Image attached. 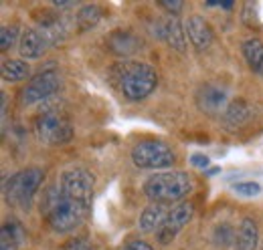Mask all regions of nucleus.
<instances>
[{"label":"nucleus","mask_w":263,"mask_h":250,"mask_svg":"<svg viewBox=\"0 0 263 250\" xmlns=\"http://www.w3.org/2000/svg\"><path fill=\"white\" fill-rule=\"evenodd\" d=\"M43 178H45V174L39 168H27V170L16 172L4 184V198H6V202L16 206V208L27 210L31 206V202H33L36 190L43 184Z\"/></svg>","instance_id":"7ed1b4c3"},{"label":"nucleus","mask_w":263,"mask_h":250,"mask_svg":"<svg viewBox=\"0 0 263 250\" xmlns=\"http://www.w3.org/2000/svg\"><path fill=\"white\" fill-rule=\"evenodd\" d=\"M99 18H101V8H99L98 4H87V6H83V8L79 10V14H77L79 31H89V29H93L99 23Z\"/></svg>","instance_id":"6ab92c4d"},{"label":"nucleus","mask_w":263,"mask_h":250,"mask_svg":"<svg viewBox=\"0 0 263 250\" xmlns=\"http://www.w3.org/2000/svg\"><path fill=\"white\" fill-rule=\"evenodd\" d=\"M186 34H189V40L193 43V47L197 51L209 49L211 43H213V29H211V25L202 16H198V14H193L186 20Z\"/></svg>","instance_id":"9b49d317"},{"label":"nucleus","mask_w":263,"mask_h":250,"mask_svg":"<svg viewBox=\"0 0 263 250\" xmlns=\"http://www.w3.org/2000/svg\"><path fill=\"white\" fill-rule=\"evenodd\" d=\"M132 159L142 170H164V168L174 165L176 154L164 141L146 139V141L136 143V148L132 150Z\"/></svg>","instance_id":"39448f33"},{"label":"nucleus","mask_w":263,"mask_h":250,"mask_svg":"<svg viewBox=\"0 0 263 250\" xmlns=\"http://www.w3.org/2000/svg\"><path fill=\"white\" fill-rule=\"evenodd\" d=\"M223 8H233V0H223V2H219Z\"/></svg>","instance_id":"cd10ccee"},{"label":"nucleus","mask_w":263,"mask_h":250,"mask_svg":"<svg viewBox=\"0 0 263 250\" xmlns=\"http://www.w3.org/2000/svg\"><path fill=\"white\" fill-rule=\"evenodd\" d=\"M162 36L168 40V45H170L174 51L184 53L186 40H184V32H182V27H180V20H178V18L172 16V18L166 23L164 31H162Z\"/></svg>","instance_id":"a211bd4d"},{"label":"nucleus","mask_w":263,"mask_h":250,"mask_svg":"<svg viewBox=\"0 0 263 250\" xmlns=\"http://www.w3.org/2000/svg\"><path fill=\"white\" fill-rule=\"evenodd\" d=\"M16 38H18V29L16 27H2V31H0V49L2 51L12 49Z\"/></svg>","instance_id":"4be33fe9"},{"label":"nucleus","mask_w":263,"mask_h":250,"mask_svg":"<svg viewBox=\"0 0 263 250\" xmlns=\"http://www.w3.org/2000/svg\"><path fill=\"white\" fill-rule=\"evenodd\" d=\"M122 250H154V248L148 242H144V240H130Z\"/></svg>","instance_id":"a878e982"},{"label":"nucleus","mask_w":263,"mask_h":250,"mask_svg":"<svg viewBox=\"0 0 263 250\" xmlns=\"http://www.w3.org/2000/svg\"><path fill=\"white\" fill-rule=\"evenodd\" d=\"M34 133L39 141L47 145H61L73 137V127L57 111H45L34 121Z\"/></svg>","instance_id":"423d86ee"},{"label":"nucleus","mask_w":263,"mask_h":250,"mask_svg":"<svg viewBox=\"0 0 263 250\" xmlns=\"http://www.w3.org/2000/svg\"><path fill=\"white\" fill-rule=\"evenodd\" d=\"M195 187L193 178L186 172L180 170H168L154 174L146 180L144 184V194L152 204H174L182 202Z\"/></svg>","instance_id":"f03ea898"},{"label":"nucleus","mask_w":263,"mask_h":250,"mask_svg":"<svg viewBox=\"0 0 263 250\" xmlns=\"http://www.w3.org/2000/svg\"><path fill=\"white\" fill-rule=\"evenodd\" d=\"M197 105L204 113H219L227 105V91L217 85H204L198 89Z\"/></svg>","instance_id":"9d476101"},{"label":"nucleus","mask_w":263,"mask_h":250,"mask_svg":"<svg viewBox=\"0 0 263 250\" xmlns=\"http://www.w3.org/2000/svg\"><path fill=\"white\" fill-rule=\"evenodd\" d=\"M215 174H219V168H213V170H209V176H215Z\"/></svg>","instance_id":"c85d7f7f"},{"label":"nucleus","mask_w":263,"mask_h":250,"mask_svg":"<svg viewBox=\"0 0 263 250\" xmlns=\"http://www.w3.org/2000/svg\"><path fill=\"white\" fill-rule=\"evenodd\" d=\"M61 192L73 198L79 200L83 204H91V196H93V176L83 170V168H71L63 172L61 176Z\"/></svg>","instance_id":"0eeeda50"},{"label":"nucleus","mask_w":263,"mask_h":250,"mask_svg":"<svg viewBox=\"0 0 263 250\" xmlns=\"http://www.w3.org/2000/svg\"><path fill=\"white\" fill-rule=\"evenodd\" d=\"M57 89H59V75L55 71H43V73L34 75L31 83L21 91V103L23 105H33L39 101H45Z\"/></svg>","instance_id":"6e6552de"},{"label":"nucleus","mask_w":263,"mask_h":250,"mask_svg":"<svg viewBox=\"0 0 263 250\" xmlns=\"http://www.w3.org/2000/svg\"><path fill=\"white\" fill-rule=\"evenodd\" d=\"M247 105L245 103H231L229 105V109L225 111V119L229 121V123H233V125H237V123H241L245 117H247Z\"/></svg>","instance_id":"412c9836"},{"label":"nucleus","mask_w":263,"mask_h":250,"mask_svg":"<svg viewBox=\"0 0 263 250\" xmlns=\"http://www.w3.org/2000/svg\"><path fill=\"white\" fill-rule=\"evenodd\" d=\"M233 190H235L237 194H241V196L251 198V196H257V194L261 192V186H259L257 182H239V184L233 186Z\"/></svg>","instance_id":"5701e85b"},{"label":"nucleus","mask_w":263,"mask_h":250,"mask_svg":"<svg viewBox=\"0 0 263 250\" xmlns=\"http://www.w3.org/2000/svg\"><path fill=\"white\" fill-rule=\"evenodd\" d=\"M193 214H195V206L191 202H180L178 206H174L166 218L164 226L156 232V240L160 244H170L178 236V232L193 220Z\"/></svg>","instance_id":"1a4fd4ad"},{"label":"nucleus","mask_w":263,"mask_h":250,"mask_svg":"<svg viewBox=\"0 0 263 250\" xmlns=\"http://www.w3.org/2000/svg\"><path fill=\"white\" fill-rule=\"evenodd\" d=\"M31 75L29 62L23 59H10L2 62V79L4 81H25Z\"/></svg>","instance_id":"f3484780"},{"label":"nucleus","mask_w":263,"mask_h":250,"mask_svg":"<svg viewBox=\"0 0 263 250\" xmlns=\"http://www.w3.org/2000/svg\"><path fill=\"white\" fill-rule=\"evenodd\" d=\"M23 240H25V234H23V228L18 224L10 222V224H4L2 226V232H0V250H18Z\"/></svg>","instance_id":"dca6fc26"},{"label":"nucleus","mask_w":263,"mask_h":250,"mask_svg":"<svg viewBox=\"0 0 263 250\" xmlns=\"http://www.w3.org/2000/svg\"><path fill=\"white\" fill-rule=\"evenodd\" d=\"M259 242V230L255 220L243 218L237 230V238H235V250H255Z\"/></svg>","instance_id":"ddd939ff"},{"label":"nucleus","mask_w":263,"mask_h":250,"mask_svg":"<svg viewBox=\"0 0 263 250\" xmlns=\"http://www.w3.org/2000/svg\"><path fill=\"white\" fill-rule=\"evenodd\" d=\"M241 51H243V57H245L247 65L251 67V71L263 73V40L261 38H257V36L247 38V40L243 43Z\"/></svg>","instance_id":"2eb2a0df"},{"label":"nucleus","mask_w":263,"mask_h":250,"mask_svg":"<svg viewBox=\"0 0 263 250\" xmlns=\"http://www.w3.org/2000/svg\"><path fill=\"white\" fill-rule=\"evenodd\" d=\"M235 238H237V230L231 226V224H219L213 232V242L215 246H231L235 244Z\"/></svg>","instance_id":"aec40b11"},{"label":"nucleus","mask_w":263,"mask_h":250,"mask_svg":"<svg viewBox=\"0 0 263 250\" xmlns=\"http://www.w3.org/2000/svg\"><path fill=\"white\" fill-rule=\"evenodd\" d=\"M122 93L130 101H142L152 93L158 85L156 71L146 62L130 65L122 75Z\"/></svg>","instance_id":"20e7f679"},{"label":"nucleus","mask_w":263,"mask_h":250,"mask_svg":"<svg viewBox=\"0 0 263 250\" xmlns=\"http://www.w3.org/2000/svg\"><path fill=\"white\" fill-rule=\"evenodd\" d=\"M65 250H91V246H89V242L85 238H77V240L69 242Z\"/></svg>","instance_id":"bb28decb"},{"label":"nucleus","mask_w":263,"mask_h":250,"mask_svg":"<svg viewBox=\"0 0 263 250\" xmlns=\"http://www.w3.org/2000/svg\"><path fill=\"white\" fill-rule=\"evenodd\" d=\"M168 214H170V210L164 204H150L140 216V230L146 232V234L148 232H158L164 226Z\"/></svg>","instance_id":"f8f14e48"},{"label":"nucleus","mask_w":263,"mask_h":250,"mask_svg":"<svg viewBox=\"0 0 263 250\" xmlns=\"http://www.w3.org/2000/svg\"><path fill=\"white\" fill-rule=\"evenodd\" d=\"M160 6L164 10H168L170 14H178L180 8H182V2L180 0H160Z\"/></svg>","instance_id":"b1692460"},{"label":"nucleus","mask_w":263,"mask_h":250,"mask_svg":"<svg viewBox=\"0 0 263 250\" xmlns=\"http://www.w3.org/2000/svg\"><path fill=\"white\" fill-rule=\"evenodd\" d=\"M91 204H83L79 200H73L61 192V187H51L47 192V200L43 204V210L47 214L49 226L55 232H71L79 228L87 214H89Z\"/></svg>","instance_id":"f257e3e1"},{"label":"nucleus","mask_w":263,"mask_h":250,"mask_svg":"<svg viewBox=\"0 0 263 250\" xmlns=\"http://www.w3.org/2000/svg\"><path fill=\"white\" fill-rule=\"evenodd\" d=\"M140 45L142 43L134 34H130V32H114L109 36V40H107V47L111 49V53L122 55V57H128L132 53H136Z\"/></svg>","instance_id":"4468645a"},{"label":"nucleus","mask_w":263,"mask_h":250,"mask_svg":"<svg viewBox=\"0 0 263 250\" xmlns=\"http://www.w3.org/2000/svg\"><path fill=\"white\" fill-rule=\"evenodd\" d=\"M191 163H193L195 168H200V170H206L211 161H209V157L202 156V154H193V156H191Z\"/></svg>","instance_id":"393cba45"}]
</instances>
